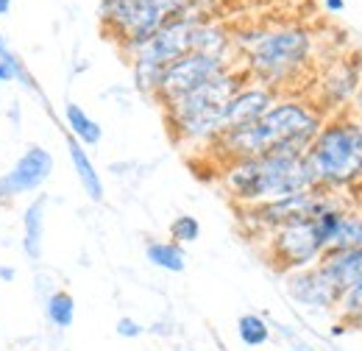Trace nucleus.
I'll return each mask as SVG.
<instances>
[{
	"instance_id": "obj_18",
	"label": "nucleus",
	"mask_w": 362,
	"mask_h": 351,
	"mask_svg": "<svg viewBox=\"0 0 362 351\" xmlns=\"http://www.w3.org/2000/svg\"><path fill=\"white\" fill-rule=\"evenodd\" d=\"M145 257L148 263L159 270H168V273H181L187 267V254H184V246L173 243V240H151L145 246Z\"/></svg>"
},
{
	"instance_id": "obj_32",
	"label": "nucleus",
	"mask_w": 362,
	"mask_h": 351,
	"mask_svg": "<svg viewBox=\"0 0 362 351\" xmlns=\"http://www.w3.org/2000/svg\"><path fill=\"white\" fill-rule=\"evenodd\" d=\"M360 103H362V100H360ZM357 117H360V120H362V106H360V115H357Z\"/></svg>"
},
{
	"instance_id": "obj_1",
	"label": "nucleus",
	"mask_w": 362,
	"mask_h": 351,
	"mask_svg": "<svg viewBox=\"0 0 362 351\" xmlns=\"http://www.w3.org/2000/svg\"><path fill=\"white\" fill-rule=\"evenodd\" d=\"M323 120V112L313 100L279 95L276 103L257 123L221 134L206 151H212V156L223 165L265 154H307Z\"/></svg>"
},
{
	"instance_id": "obj_22",
	"label": "nucleus",
	"mask_w": 362,
	"mask_h": 351,
	"mask_svg": "<svg viewBox=\"0 0 362 351\" xmlns=\"http://www.w3.org/2000/svg\"><path fill=\"white\" fill-rule=\"evenodd\" d=\"M237 335H240V340H243L248 349H257V346H265V343L271 340V326H268V321H265L262 315L245 312V315H240V321H237Z\"/></svg>"
},
{
	"instance_id": "obj_30",
	"label": "nucleus",
	"mask_w": 362,
	"mask_h": 351,
	"mask_svg": "<svg viewBox=\"0 0 362 351\" xmlns=\"http://www.w3.org/2000/svg\"><path fill=\"white\" fill-rule=\"evenodd\" d=\"M11 81V70L6 67V62L0 59V84H8Z\"/></svg>"
},
{
	"instance_id": "obj_4",
	"label": "nucleus",
	"mask_w": 362,
	"mask_h": 351,
	"mask_svg": "<svg viewBox=\"0 0 362 351\" xmlns=\"http://www.w3.org/2000/svg\"><path fill=\"white\" fill-rule=\"evenodd\" d=\"M221 184L237 207H254L293 192L317 190L304 154H265L228 162L221 171Z\"/></svg>"
},
{
	"instance_id": "obj_20",
	"label": "nucleus",
	"mask_w": 362,
	"mask_h": 351,
	"mask_svg": "<svg viewBox=\"0 0 362 351\" xmlns=\"http://www.w3.org/2000/svg\"><path fill=\"white\" fill-rule=\"evenodd\" d=\"M340 248H362V215L360 212H343L329 237L326 251H340Z\"/></svg>"
},
{
	"instance_id": "obj_21",
	"label": "nucleus",
	"mask_w": 362,
	"mask_h": 351,
	"mask_svg": "<svg viewBox=\"0 0 362 351\" xmlns=\"http://www.w3.org/2000/svg\"><path fill=\"white\" fill-rule=\"evenodd\" d=\"M45 318L53 329H70L76 321V299L67 290H53L45 299Z\"/></svg>"
},
{
	"instance_id": "obj_11",
	"label": "nucleus",
	"mask_w": 362,
	"mask_h": 351,
	"mask_svg": "<svg viewBox=\"0 0 362 351\" xmlns=\"http://www.w3.org/2000/svg\"><path fill=\"white\" fill-rule=\"evenodd\" d=\"M226 67H231V62L226 59H218V56H206V53H198V50H189L187 56L176 59L173 64L165 67L162 73V84L156 92V103H168L173 98H179L189 89L206 84L209 79H215L218 73H223Z\"/></svg>"
},
{
	"instance_id": "obj_24",
	"label": "nucleus",
	"mask_w": 362,
	"mask_h": 351,
	"mask_svg": "<svg viewBox=\"0 0 362 351\" xmlns=\"http://www.w3.org/2000/svg\"><path fill=\"white\" fill-rule=\"evenodd\" d=\"M0 59L6 62V67L11 70V81H20L25 89H31V92H40V87H37V79L28 73V67H25V62L14 53V47L8 45V40H6V34L0 31Z\"/></svg>"
},
{
	"instance_id": "obj_15",
	"label": "nucleus",
	"mask_w": 362,
	"mask_h": 351,
	"mask_svg": "<svg viewBox=\"0 0 362 351\" xmlns=\"http://www.w3.org/2000/svg\"><path fill=\"white\" fill-rule=\"evenodd\" d=\"M317 267L329 276V282L337 287V293H343V290H349L362 276V248L323 251Z\"/></svg>"
},
{
	"instance_id": "obj_9",
	"label": "nucleus",
	"mask_w": 362,
	"mask_h": 351,
	"mask_svg": "<svg viewBox=\"0 0 362 351\" xmlns=\"http://www.w3.org/2000/svg\"><path fill=\"white\" fill-rule=\"evenodd\" d=\"M198 23H204V20L173 17L159 31H153L148 40H142V42L129 47V50H123V56L129 62H151V64L168 67V64H173L176 59L187 56L192 50V34H195Z\"/></svg>"
},
{
	"instance_id": "obj_16",
	"label": "nucleus",
	"mask_w": 362,
	"mask_h": 351,
	"mask_svg": "<svg viewBox=\"0 0 362 351\" xmlns=\"http://www.w3.org/2000/svg\"><path fill=\"white\" fill-rule=\"evenodd\" d=\"M45 195H37L23 212V254L31 263L42 260V240H45Z\"/></svg>"
},
{
	"instance_id": "obj_33",
	"label": "nucleus",
	"mask_w": 362,
	"mask_h": 351,
	"mask_svg": "<svg viewBox=\"0 0 362 351\" xmlns=\"http://www.w3.org/2000/svg\"><path fill=\"white\" fill-rule=\"evenodd\" d=\"M0 351H3V346H0Z\"/></svg>"
},
{
	"instance_id": "obj_31",
	"label": "nucleus",
	"mask_w": 362,
	"mask_h": 351,
	"mask_svg": "<svg viewBox=\"0 0 362 351\" xmlns=\"http://www.w3.org/2000/svg\"><path fill=\"white\" fill-rule=\"evenodd\" d=\"M11 14V0H0V17Z\"/></svg>"
},
{
	"instance_id": "obj_29",
	"label": "nucleus",
	"mask_w": 362,
	"mask_h": 351,
	"mask_svg": "<svg viewBox=\"0 0 362 351\" xmlns=\"http://www.w3.org/2000/svg\"><path fill=\"white\" fill-rule=\"evenodd\" d=\"M323 6H326V11H332V14H340V11L346 8V0H323Z\"/></svg>"
},
{
	"instance_id": "obj_10",
	"label": "nucleus",
	"mask_w": 362,
	"mask_h": 351,
	"mask_svg": "<svg viewBox=\"0 0 362 351\" xmlns=\"http://www.w3.org/2000/svg\"><path fill=\"white\" fill-rule=\"evenodd\" d=\"M362 84V56L360 53H343L334 56L323 73L317 76L315 103L320 112H343L346 103L357 95Z\"/></svg>"
},
{
	"instance_id": "obj_28",
	"label": "nucleus",
	"mask_w": 362,
	"mask_h": 351,
	"mask_svg": "<svg viewBox=\"0 0 362 351\" xmlns=\"http://www.w3.org/2000/svg\"><path fill=\"white\" fill-rule=\"evenodd\" d=\"M14 276H17V270L11 265H0V284L3 282H14Z\"/></svg>"
},
{
	"instance_id": "obj_5",
	"label": "nucleus",
	"mask_w": 362,
	"mask_h": 351,
	"mask_svg": "<svg viewBox=\"0 0 362 351\" xmlns=\"http://www.w3.org/2000/svg\"><path fill=\"white\" fill-rule=\"evenodd\" d=\"M304 156L317 190L337 192L357 184L362 178V120L351 112H334L323 120Z\"/></svg>"
},
{
	"instance_id": "obj_8",
	"label": "nucleus",
	"mask_w": 362,
	"mask_h": 351,
	"mask_svg": "<svg viewBox=\"0 0 362 351\" xmlns=\"http://www.w3.org/2000/svg\"><path fill=\"white\" fill-rule=\"evenodd\" d=\"M323 240L317 234L315 218L298 220L265 234V257L279 273H293L317 265L323 257Z\"/></svg>"
},
{
	"instance_id": "obj_6",
	"label": "nucleus",
	"mask_w": 362,
	"mask_h": 351,
	"mask_svg": "<svg viewBox=\"0 0 362 351\" xmlns=\"http://www.w3.org/2000/svg\"><path fill=\"white\" fill-rule=\"evenodd\" d=\"M189 6L192 0H100L98 20L100 31L112 42H117L120 50H129L159 31L168 20L189 17Z\"/></svg>"
},
{
	"instance_id": "obj_27",
	"label": "nucleus",
	"mask_w": 362,
	"mask_h": 351,
	"mask_svg": "<svg viewBox=\"0 0 362 351\" xmlns=\"http://www.w3.org/2000/svg\"><path fill=\"white\" fill-rule=\"evenodd\" d=\"M142 332H145V326H142V323H136L134 318H120V321H117V335H120V338L134 340V338H139Z\"/></svg>"
},
{
	"instance_id": "obj_7",
	"label": "nucleus",
	"mask_w": 362,
	"mask_h": 351,
	"mask_svg": "<svg viewBox=\"0 0 362 351\" xmlns=\"http://www.w3.org/2000/svg\"><path fill=\"white\" fill-rule=\"evenodd\" d=\"M343 204L334 192L326 190H304V192H293L276 201L265 204H254V207H240V220L245 229H251L254 234H271L281 226L298 223V220H313L320 212L332 209Z\"/></svg>"
},
{
	"instance_id": "obj_2",
	"label": "nucleus",
	"mask_w": 362,
	"mask_h": 351,
	"mask_svg": "<svg viewBox=\"0 0 362 351\" xmlns=\"http://www.w3.org/2000/svg\"><path fill=\"white\" fill-rule=\"evenodd\" d=\"M231 37L237 64L248 73V79L276 89L279 95L298 81L315 59L317 37L304 23L245 25L231 31Z\"/></svg>"
},
{
	"instance_id": "obj_23",
	"label": "nucleus",
	"mask_w": 362,
	"mask_h": 351,
	"mask_svg": "<svg viewBox=\"0 0 362 351\" xmlns=\"http://www.w3.org/2000/svg\"><path fill=\"white\" fill-rule=\"evenodd\" d=\"M337 309H340V326H354V329H362V276L340 293L337 299Z\"/></svg>"
},
{
	"instance_id": "obj_14",
	"label": "nucleus",
	"mask_w": 362,
	"mask_h": 351,
	"mask_svg": "<svg viewBox=\"0 0 362 351\" xmlns=\"http://www.w3.org/2000/svg\"><path fill=\"white\" fill-rule=\"evenodd\" d=\"M284 287L293 301H298L307 309H332L337 307V299H340L337 287L329 282V276L317 265L284 273Z\"/></svg>"
},
{
	"instance_id": "obj_12",
	"label": "nucleus",
	"mask_w": 362,
	"mask_h": 351,
	"mask_svg": "<svg viewBox=\"0 0 362 351\" xmlns=\"http://www.w3.org/2000/svg\"><path fill=\"white\" fill-rule=\"evenodd\" d=\"M50 173H53V154L45 145L31 142L20 154V159L6 173H0V204H8L20 195L40 192Z\"/></svg>"
},
{
	"instance_id": "obj_19",
	"label": "nucleus",
	"mask_w": 362,
	"mask_h": 351,
	"mask_svg": "<svg viewBox=\"0 0 362 351\" xmlns=\"http://www.w3.org/2000/svg\"><path fill=\"white\" fill-rule=\"evenodd\" d=\"M64 123H67V129H70V137L78 139L84 148H87V145H98V142L103 139L100 123L92 120L78 103H67V106H64Z\"/></svg>"
},
{
	"instance_id": "obj_17",
	"label": "nucleus",
	"mask_w": 362,
	"mask_h": 351,
	"mask_svg": "<svg viewBox=\"0 0 362 351\" xmlns=\"http://www.w3.org/2000/svg\"><path fill=\"white\" fill-rule=\"evenodd\" d=\"M67 154H70V162H73V171L78 176L81 190L87 192L90 201L100 204V201H103V181H100V173H98L95 162L90 159L87 148H84L78 139H73L70 134H67Z\"/></svg>"
},
{
	"instance_id": "obj_26",
	"label": "nucleus",
	"mask_w": 362,
	"mask_h": 351,
	"mask_svg": "<svg viewBox=\"0 0 362 351\" xmlns=\"http://www.w3.org/2000/svg\"><path fill=\"white\" fill-rule=\"evenodd\" d=\"M198 237H201V223H198V218H192V215H179V218H173V223H170V240H173V243L189 246V243H195Z\"/></svg>"
},
{
	"instance_id": "obj_13",
	"label": "nucleus",
	"mask_w": 362,
	"mask_h": 351,
	"mask_svg": "<svg viewBox=\"0 0 362 351\" xmlns=\"http://www.w3.org/2000/svg\"><path fill=\"white\" fill-rule=\"evenodd\" d=\"M276 98H279L276 89L265 87V84H257V81H248L245 87H240L226 100V106L221 112V134L257 123L276 103Z\"/></svg>"
},
{
	"instance_id": "obj_25",
	"label": "nucleus",
	"mask_w": 362,
	"mask_h": 351,
	"mask_svg": "<svg viewBox=\"0 0 362 351\" xmlns=\"http://www.w3.org/2000/svg\"><path fill=\"white\" fill-rule=\"evenodd\" d=\"M129 64H132V79H134L136 92H142V95H148V98H156L165 67L151 64V62H129Z\"/></svg>"
},
{
	"instance_id": "obj_3",
	"label": "nucleus",
	"mask_w": 362,
	"mask_h": 351,
	"mask_svg": "<svg viewBox=\"0 0 362 351\" xmlns=\"http://www.w3.org/2000/svg\"><path fill=\"white\" fill-rule=\"evenodd\" d=\"M251 79L240 64H231L206 84L189 89L179 98L162 103L165 109V123L170 129L173 142L184 148H209L221 137V112L226 100L245 87Z\"/></svg>"
}]
</instances>
